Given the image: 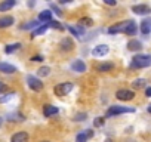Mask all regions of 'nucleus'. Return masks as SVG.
Listing matches in <instances>:
<instances>
[{"instance_id": "nucleus-1", "label": "nucleus", "mask_w": 151, "mask_h": 142, "mask_svg": "<svg viewBox=\"0 0 151 142\" xmlns=\"http://www.w3.org/2000/svg\"><path fill=\"white\" fill-rule=\"evenodd\" d=\"M151 65V56L148 55H135L132 59V68H147Z\"/></svg>"}, {"instance_id": "nucleus-2", "label": "nucleus", "mask_w": 151, "mask_h": 142, "mask_svg": "<svg viewBox=\"0 0 151 142\" xmlns=\"http://www.w3.org/2000/svg\"><path fill=\"white\" fill-rule=\"evenodd\" d=\"M126 113H135L133 107H122V105H113L107 111V117L111 115H119V114H126Z\"/></svg>"}, {"instance_id": "nucleus-3", "label": "nucleus", "mask_w": 151, "mask_h": 142, "mask_svg": "<svg viewBox=\"0 0 151 142\" xmlns=\"http://www.w3.org/2000/svg\"><path fill=\"white\" fill-rule=\"evenodd\" d=\"M71 90H73V83H70V82L59 83V85L55 86V89H53L55 95H58V96H65V95H68Z\"/></svg>"}, {"instance_id": "nucleus-4", "label": "nucleus", "mask_w": 151, "mask_h": 142, "mask_svg": "<svg viewBox=\"0 0 151 142\" xmlns=\"http://www.w3.org/2000/svg\"><path fill=\"white\" fill-rule=\"evenodd\" d=\"M132 24V19H129V21H123V22H119V24H116V25H113V27H110L108 28V33L110 34H116V33H126V30L129 28V25Z\"/></svg>"}, {"instance_id": "nucleus-5", "label": "nucleus", "mask_w": 151, "mask_h": 142, "mask_svg": "<svg viewBox=\"0 0 151 142\" xmlns=\"http://www.w3.org/2000/svg\"><path fill=\"white\" fill-rule=\"evenodd\" d=\"M27 83H28V87L34 92H40L43 89V83L42 80H39L37 77L34 76H27Z\"/></svg>"}, {"instance_id": "nucleus-6", "label": "nucleus", "mask_w": 151, "mask_h": 142, "mask_svg": "<svg viewBox=\"0 0 151 142\" xmlns=\"http://www.w3.org/2000/svg\"><path fill=\"white\" fill-rule=\"evenodd\" d=\"M116 96L120 101H132L135 98V92H132L129 89H120V90H117Z\"/></svg>"}, {"instance_id": "nucleus-7", "label": "nucleus", "mask_w": 151, "mask_h": 142, "mask_svg": "<svg viewBox=\"0 0 151 142\" xmlns=\"http://www.w3.org/2000/svg\"><path fill=\"white\" fill-rule=\"evenodd\" d=\"M71 70L76 71V73H85L86 71V64L80 59H76L71 62Z\"/></svg>"}, {"instance_id": "nucleus-8", "label": "nucleus", "mask_w": 151, "mask_h": 142, "mask_svg": "<svg viewBox=\"0 0 151 142\" xmlns=\"http://www.w3.org/2000/svg\"><path fill=\"white\" fill-rule=\"evenodd\" d=\"M132 12H135L136 15H148L151 12V8L147 5H135L132 6Z\"/></svg>"}, {"instance_id": "nucleus-9", "label": "nucleus", "mask_w": 151, "mask_h": 142, "mask_svg": "<svg viewBox=\"0 0 151 142\" xmlns=\"http://www.w3.org/2000/svg\"><path fill=\"white\" fill-rule=\"evenodd\" d=\"M108 50H110V47H108L107 44H98L96 47H93L92 55H93V56H105V55L108 53Z\"/></svg>"}, {"instance_id": "nucleus-10", "label": "nucleus", "mask_w": 151, "mask_h": 142, "mask_svg": "<svg viewBox=\"0 0 151 142\" xmlns=\"http://www.w3.org/2000/svg\"><path fill=\"white\" fill-rule=\"evenodd\" d=\"M92 136H93V130L92 129H86V130H83L82 133H79L77 136H76V142H86Z\"/></svg>"}, {"instance_id": "nucleus-11", "label": "nucleus", "mask_w": 151, "mask_h": 142, "mask_svg": "<svg viewBox=\"0 0 151 142\" xmlns=\"http://www.w3.org/2000/svg\"><path fill=\"white\" fill-rule=\"evenodd\" d=\"M0 71H2V73H6V74H14V73H17V67L11 65V64H6V62H0Z\"/></svg>"}, {"instance_id": "nucleus-12", "label": "nucleus", "mask_w": 151, "mask_h": 142, "mask_svg": "<svg viewBox=\"0 0 151 142\" xmlns=\"http://www.w3.org/2000/svg\"><path fill=\"white\" fill-rule=\"evenodd\" d=\"M11 142H28V133L27 132H18L12 136Z\"/></svg>"}, {"instance_id": "nucleus-13", "label": "nucleus", "mask_w": 151, "mask_h": 142, "mask_svg": "<svg viewBox=\"0 0 151 142\" xmlns=\"http://www.w3.org/2000/svg\"><path fill=\"white\" fill-rule=\"evenodd\" d=\"M58 107H53V105H45V108H43V114H45V117H52V115H55V114H58Z\"/></svg>"}, {"instance_id": "nucleus-14", "label": "nucleus", "mask_w": 151, "mask_h": 142, "mask_svg": "<svg viewBox=\"0 0 151 142\" xmlns=\"http://www.w3.org/2000/svg\"><path fill=\"white\" fill-rule=\"evenodd\" d=\"M15 5H17L15 0H5V2L0 3V12H6V11L12 9Z\"/></svg>"}, {"instance_id": "nucleus-15", "label": "nucleus", "mask_w": 151, "mask_h": 142, "mask_svg": "<svg viewBox=\"0 0 151 142\" xmlns=\"http://www.w3.org/2000/svg\"><path fill=\"white\" fill-rule=\"evenodd\" d=\"M67 30H68L74 37H79V39H80V37L83 36V33H85L83 27H80V25H79V27H70V25H68V27H67Z\"/></svg>"}, {"instance_id": "nucleus-16", "label": "nucleus", "mask_w": 151, "mask_h": 142, "mask_svg": "<svg viewBox=\"0 0 151 142\" xmlns=\"http://www.w3.org/2000/svg\"><path fill=\"white\" fill-rule=\"evenodd\" d=\"M113 68H114L113 62H102L96 67V71H99V73H107V71H111Z\"/></svg>"}, {"instance_id": "nucleus-17", "label": "nucleus", "mask_w": 151, "mask_h": 142, "mask_svg": "<svg viewBox=\"0 0 151 142\" xmlns=\"http://www.w3.org/2000/svg\"><path fill=\"white\" fill-rule=\"evenodd\" d=\"M73 47H74V43H73V40H71L70 37H65V39L61 42V49H62V50L68 52V50H73Z\"/></svg>"}, {"instance_id": "nucleus-18", "label": "nucleus", "mask_w": 151, "mask_h": 142, "mask_svg": "<svg viewBox=\"0 0 151 142\" xmlns=\"http://www.w3.org/2000/svg\"><path fill=\"white\" fill-rule=\"evenodd\" d=\"M141 33H142V34H150V33H151V18L144 19V21L141 22Z\"/></svg>"}, {"instance_id": "nucleus-19", "label": "nucleus", "mask_w": 151, "mask_h": 142, "mask_svg": "<svg viewBox=\"0 0 151 142\" xmlns=\"http://www.w3.org/2000/svg\"><path fill=\"white\" fill-rule=\"evenodd\" d=\"M14 18L12 16H2L0 18V28H6V27H11L14 24Z\"/></svg>"}, {"instance_id": "nucleus-20", "label": "nucleus", "mask_w": 151, "mask_h": 142, "mask_svg": "<svg viewBox=\"0 0 151 142\" xmlns=\"http://www.w3.org/2000/svg\"><path fill=\"white\" fill-rule=\"evenodd\" d=\"M127 49L129 50H141L142 49V43L139 42V40H129V43H127Z\"/></svg>"}, {"instance_id": "nucleus-21", "label": "nucleus", "mask_w": 151, "mask_h": 142, "mask_svg": "<svg viewBox=\"0 0 151 142\" xmlns=\"http://www.w3.org/2000/svg\"><path fill=\"white\" fill-rule=\"evenodd\" d=\"M50 18H52V12L50 11H43V12H40V15H39V22H47V21H50Z\"/></svg>"}, {"instance_id": "nucleus-22", "label": "nucleus", "mask_w": 151, "mask_h": 142, "mask_svg": "<svg viewBox=\"0 0 151 142\" xmlns=\"http://www.w3.org/2000/svg\"><path fill=\"white\" fill-rule=\"evenodd\" d=\"M39 21L37 19H34V21H30V22H27V24H24V25H21V30H31V28H37L39 27Z\"/></svg>"}, {"instance_id": "nucleus-23", "label": "nucleus", "mask_w": 151, "mask_h": 142, "mask_svg": "<svg viewBox=\"0 0 151 142\" xmlns=\"http://www.w3.org/2000/svg\"><path fill=\"white\" fill-rule=\"evenodd\" d=\"M49 28V25L47 24H43L42 27H37L36 30H33V34H31V37H36V36H40V34H43V33H46V30Z\"/></svg>"}, {"instance_id": "nucleus-24", "label": "nucleus", "mask_w": 151, "mask_h": 142, "mask_svg": "<svg viewBox=\"0 0 151 142\" xmlns=\"http://www.w3.org/2000/svg\"><path fill=\"white\" fill-rule=\"evenodd\" d=\"M21 47V43H14V44H8L6 46V49H5V52L9 55V53H14V52H17L18 49Z\"/></svg>"}, {"instance_id": "nucleus-25", "label": "nucleus", "mask_w": 151, "mask_h": 142, "mask_svg": "<svg viewBox=\"0 0 151 142\" xmlns=\"http://www.w3.org/2000/svg\"><path fill=\"white\" fill-rule=\"evenodd\" d=\"M145 83H147V80H145V79H136V80H133L132 86H133L135 89H141V87H144V86H145Z\"/></svg>"}, {"instance_id": "nucleus-26", "label": "nucleus", "mask_w": 151, "mask_h": 142, "mask_svg": "<svg viewBox=\"0 0 151 142\" xmlns=\"http://www.w3.org/2000/svg\"><path fill=\"white\" fill-rule=\"evenodd\" d=\"M79 25H80V27H91V25H93V21L86 16V18H82V19L79 21Z\"/></svg>"}, {"instance_id": "nucleus-27", "label": "nucleus", "mask_w": 151, "mask_h": 142, "mask_svg": "<svg viewBox=\"0 0 151 142\" xmlns=\"http://www.w3.org/2000/svg\"><path fill=\"white\" fill-rule=\"evenodd\" d=\"M124 34H127V36H135L136 34V24H135V21H132V24L129 25V28L126 30Z\"/></svg>"}, {"instance_id": "nucleus-28", "label": "nucleus", "mask_w": 151, "mask_h": 142, "mask_svg": "<svg viewBox=\"0 0 151 142\" xmlns=\"http://www.w3.org/2000/svg\"><path fill=\"white\" fill-rule=\"evenodd\" d=\"M8 117H9L8 120H14V121H24V115H21V114H9Z\"/></svg>"}, {"instance_id": "nucleus-29", "label": "nucleus", "mask_w": 151, "mask_h": 142, "mask_svg": "<svg viewBox=\"0 0 151 142\" xmlns=\"http://www.w3.org/2000/svg\"><path fill=\"white\" fill-rule=\"evenodd\" d=\"M49 71H50V68H49V67H42V68L37 71V74H39L40 77H45V76H47V74H49Z\"/></svg>"}, {"instance_id": "nucleus-30", "label": "nucleus", "mask_w": 151, "mask_h": 142, "mask_svg": "<svg viewBox=\"0 0 151 142\" xmlns=\"http://www.w3.org/2000/svg\"><path fill=\"white\" fill-rule=\"evenodd\" d=\"M86 117H88L86 113H79V114H76V115H74V121H85Z\"/></svg>"}, {"instance_id": "nucleus-31", "label": "nucleus", "mask_w": 151, "mask_h": 142, "mask_svg": "<svg viewBox=\"0 0 151 142\" xmlns=\"http://www.w3.org/2000/svg\"><path fill=\"white\" fill-rule=\"evenodd\" d=\"M49 27H52V28H58V30H64V25L61 24V22H58V21H50L49 24H47Z\"/></svg>"}, {"instance_id": "nucleus-32", "label": "nucleus", "mask_w": 151, "mask_h": 142, "mask_svg": "<svg viewBox=\"0 0 151 142\" xmlns=\"http://www.w3.org/2000/svg\"><path fill=\"white\" fill-rule=\"evenodd\" d=\"M15 93L14 92H11V93H6L5 96H2V98H0V104H5V102H8L9 99H12V96H14Z\"/></svg>"}, {"instance_id": "nucleus-33", "label": "nucleus", "mask_w": 151, "mask_h": 142, "mask_svg": "<svg viewBox=\"0 0 151 142\" xmlns=\"http://www.w3.org/2000/svg\"><path fill=\"white\" fill-rule=\"evenodd\" d=\"M104 121H105V118H104V117H98V118L95 120L93 126H96V127H98V126H102V123H104Z\"/></svg>"}, {"instance_id": "nucleus-34", "label": "nucleus", "mask_w": 151, "mask_h": 142, "mask_svg": "<svg viewBox=\"0 0 151 142\" xmlns=\"http://www.w3.org/2000/svg\"><path fill=\"white\" fill-rule=\"evenodd\" d=\"M31 61H33V62H40V61H43V56H42V55H36V56L31 58Z\"/></svg>"}, {"instance_id": "nucleus-35", "label": "nucleus", "mask_w": 151, "mask_h": 142, "mask_svg": "<svg viewBox=\"0 0 151 142\" xmlns=\"http://www.w3.org/2000/svg\"><path fill=\"white\" fill-rule=\"evenodd\" d=\"M50 9H52V11H55V14H58L59 16L62 15V12H61V11H59V9H58V8L55 6V5H50Z\"/></svg>"}, {"instance_id": "nucleus-36", "label": "nucleus", "mask_w": 151, "mask_h": 142, "mask_svg": "<svg viewBox=\"0 0 151 142\" xmlns=\"http://www.w3.org/2000/svg\"><path fill=\"white\" fill-rule=\"evenodd\" d=\"M6 90H8L6 85H3V83H0V95H2L3 92H6Z\"/></svg>"}, {"instance_id": "nucleus-37", "label": "nucleus", "mask_w": 151, "mask_h": 142, "mask_svg": "<svg viewBox=\"0 0 151 142\" xmlns=\"http://www.w3.org/2000/svg\"><path fill=\"white\" fill-rule=\"evenodd\" d=\"M145 95H147L148 98H151V87H147V89H145Z\"/></svg>"}, {"instance_id": "nucleus-38", "label": "nucleus", "mask_w": 151, "mask_h": 142, "mask_svg": "<svg viewBox=\"0 0 151 142\" xmlns=\"http://www.w3.org/2000/svg\"><path fill=\"white\" fill-rule=\"evenodd\" d=\"M105 3H107V5H110V6H114V5H116L114 0H105Z\"/></svg>"}, {"instance_id": "nucleus-39", "label": "nucleus", "mask_w": 151, "mask_h": 142, "mask_svg": "<svg viewBox=\"0 0 151 142\" xmlns=\"http://www.w3.org/2000/svg\"><path fill=\"white\" fill-rule=\"evenodd\" d=\"M148 113H150V114H151V105H150V107H148Z\"/></svg>"}, {"instance_id": "nucleus-40", "label": "nucleus", "mask_w": 151, "mask_h": 142, "mask_svg": "<svg viewBox=\"0 0 151 142\" xmlns=\"http://www.w3.org/2000/svg\"><path fill=\"white\" fill-rule=\"evenodd\" d=\"M2 123H3V120H2V117H0V126H2Z\"/></svg>"}, {"instance_id": "nucleus-41", "label": "nucleus", "mask_w": 151, "mask_h": 142, "mask_svg": "<svg viewBox=\"0 0 151 142\" xmlns=\"http://www.w3.org/2000/svg\"><path fill=\"white\" fill-rule=\"evenodd\" d=\"M105 142H113V141H111V139H107V141H105Z\"/></svg>"}, {"instance_id": "nucleus-42", "label": "nucleus", "mask_w": 151, "mask_h": 142, "mask_svg": "<svg viewBox=\"0 0 151 142\" xmlns=\"http://www.w3.org/2000/svg\"><path fill=\"white\" fill-rule=\"evenodd\" d=\"M45 142H47V141H45Z\"/></svg>"}]
</instances>
